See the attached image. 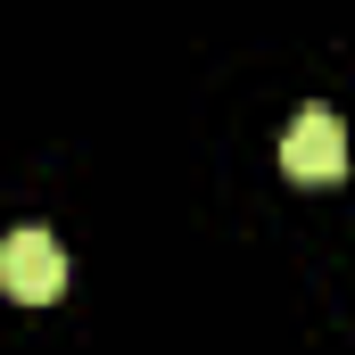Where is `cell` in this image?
<instances>
[{
    "instance_id": "cell-1",
    "label": "cell",
    "mask_w": 355,
    "mask_h": 355,
    "mask_svg": "<svg viewBox=\"0 0 355 355\" xmlns=\"http://www.w3.org/2000/svg\"><path fill=\"white\" fill-rule=\"evenodd\" d=\"M0 289H8V297H25V306L67 297V248H58L42 223H17V232L0 240Z\"/></svg>"
},
{
    "instance_id": "cell-2",
    "label": "cell",
    "mask_w": 355,
    "mask_h": 355,
    "mask_svg": "<svg viewBox=\"0 0 355 355\" xmlns=\"http://www.w3.org/2000/svg\"><path fill=\"white\" fill-rule=\"evenodd\" d=\"M281 166L297 182H339L347 174V124L331 107H297L289 132H281Z\"/></svg>"
}]
</instances>
